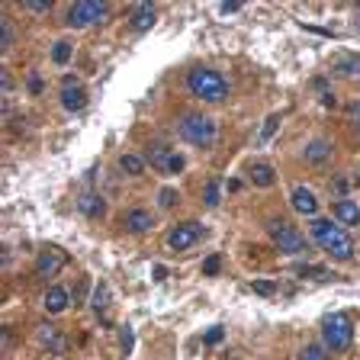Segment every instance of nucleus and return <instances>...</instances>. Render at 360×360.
Here are the masks:
<instances>
[{"mask_svg":"<svg viewBox=\"0 0 360 360\" xmlns=\"http://www.w3.org/2000/svg\"><path fill=\"white\" fill-rule=\"evenodd\" d=\"M312 238L322 245L332 258H338V260H351L354 258V241H351V235L338 225V222H332V219H312Z\"/></svg>","mask_w":360,"mask_h":360,"instance_id":"obj_1","label":"nucleus"},{"mask_svg":"<svg viewBox=\"0 0 360 360\" xmlns=\"http://www.w3.org/2000/svg\"><path fill=\"white\" fill-rule=\"evenodd\" d=\"M187 87L206 103H222L229 97V84L213 68H193V71L187 74Z\"/></svg>","mask_w":360,"mask_h":360,"instance_id":"obj_2","label":"nucleus"},{"mask_svg":"<svg viewBox=\"0 0 360 360\" xmlns=\"http://www.w3.org/2000/svg\"><path fill=\"white\" fill-rule=\"evenodd\" d=\"M177 132H180V139L196 145V148H209L219 139V126H216L206 113H187L184 120L177 122Z\"/></svg>","mask_w":360,"mask_h":360,"instance_id":"obj_3","label":"nucleus"},{"mask_svg":"<svg viewBox=\"0 0 360 360\" xmlns=\"http://www.w3.org/2000/svg\"><path fill=\"white\" fill-rule=\"evenodd\" d=\"M322 341H325V348H332V351L344 354L348 348H351V341H354L351 319H348L344 312L325 315V319H322Z\"/></svg>","mask_w":360,"mask_h":360,"instance_id":"obj_4","label":"nucleus"},{"mask_svg":"<svg viewBox=\"0 0 360 360\" xmlns=\"http://www.w3.org/2000/svg\"><path fill=\"white\" fill-rule=\"evenodd\" d=\"M267 235L283 254H299V251H305V238L293 229V225H290L287 219H270L267 222Z\"/></svg>","mask_w":360,"mask_h":360,"instance_id":"obj_5","label":"nucleus"},{"mask_svg":"<svg viewBox=\"0 0 360 360\" xmlns=\"http://www.w3.org/2000/svg\"><path fill=\"white\" fill-rule=\"evenodd\" d=\"M106 17V3L103 0H77L68 7V17L65 23L74 29H84V26H93V23H100Z\"/></svg>","mask_w":360,"mask_h":360,"instance_id":"obj_6","label":"nucleus"},{"mask_svg":"<svg viewBox=\"0 0 360 360\" xmlns=\"http://www.w3.org/2000/svg\"><path fill=\"white\" fill-rule=\"evenodd\" d=\"M203 235H206V229L200 222H177L174 229H171V235H167V245L174 251H187V248H193Z\"/></svg>","mask_w":360,"mask_h":360,"instance_id":"obj_7","label":"nucleus"},{"mask_svg":"<svg viewBox=\"0 0 360 360\" xmlns=\"http://www.w3.org/2000/svg\"><path fill=\"white\" fill-rule=\"evenodd\" d=\"M36 338H39V344H42L48 354H65V348H68L65 332H58L55 325H39Z\"/></svg>","mask_w":360,"mask_h":360,"instance_id":"obj_8","label":"nucleus"},{"mask_svg":"<svg viewBox=\"0 0 360 360\" xmlns=\"http://www.w3.org/2000/svg\"><path fill=\"white\" fill-rule=\"evenodd\" d=\"M155 17H158L155 3H151V0H142L139 7L132 10L129 23H132V29H135V32H148V29L155 26Z\"/></svg>","mask_w":360,"mask_h":360,"instance_id":"obj_9","label":"nucleus"},{"mask_svg":"<svg viewBox=\"0 0 360 360\" xmlns=\"http://www.w3.org/2000/svg\"><path fill=\"white\" fill-rule=\"evenodd\" d=\"M61 103H65V110L77 113L87 103V93H84V87L77 81H74V74H68L65 77V91H61Z\"/></svg>","mask_w":360,"mask_h":360,"instance_id":"obj_10","label":"nucleus"},{"mask_svg":"<svg viewBox=\"0 0 360 360\" xmlns=\"http://www.w3.org/2000/svg\"><path fill=\"white\" fill-rule=\"evenodd\" d=\"M290 203H293L296 213H299V216H309V219L319 213V200H315V193L309 190V187H296V190H293V200H290Z\"/></svg>","mask_w":360,"mask_h":360,"instance_id":"obj_11","label":"nucleus"},{"mask_svg":"<svg viewBox=\"0 0 360 360\" xmlns=\"http://www.w3.org/2000/svg\"><path fill=\"white\" fill-rule=\"evenodd\" d=\"M334 222H338V225H357L360 206L354 203V200H334Z\"/></svg>","mask_w":360,"mask_h":360,"instance_id":"obj_12","label":"nucleus"},{"mask_svg":"<svg viewBox=\"0 0 360 360\" xmlns=\"http://www.w3.org/2000/svg\"><path fill=\"white\" fill-rule=\"evenodd\" d=\"M248 177L254 187H270L274 180H277V171L267 164V161H254V164L248 167Z\"/></svg>","mask_w":360,"mask_h":360,"instance_id":"obj_13","label":"nucleus"},{"mask_svg":"<svg viewBox=\"0 0 360 360\" xmlns=\"http://www.w3.org/2000/svg\"><path fill=\"white\" fill-rule=\"evenodd\" d=\"M68 309V290L65 287H48V293H46V312L48 315H61Z\"/></svg>","mask_w":360,"mask_h":360,"instance_id":"obj_14","label":"nucleus"},{"mask_svg":"<svg viewBox=\"0 0 360 360\" xmlns=\"http://www.w3.org/2000/svg\"><path fill=\"white\" fill-rule=\"evenodd\" d=\"M328 158H332V142L328 139H315L305 145V161L309 164H325Z\"/></svg>","mask_w":360,"mask_h":360,"instance_id":"obj_15","label":"nucleus"},{"mask_svg":"<svg viewBox=\"0 0 360 360\" xmlns=\"http://www.w3.org/2000/svg\"><path fill=\"white\" fill-rule=\"evenodd\" d=\"M61 264H65V254H61V251H52V248H46L36 258V270H39V274H55Z\"/></svg>","mask_w":360,"mask_h":360,"instance_id":"obj_16","label":"nucleus"},{"mask_svg":"<svg viewBox=\"0 0 360 360\" xmlns=\"http://www.w3.org/2000/svg\"><path fill=\"white\" fill-rule=\"evenodd\" d=\"M103 196H97L93 190H87V193H81V200H77V209H81L84 216H91V219H97V216H103Z\"/></svg>","mask_w":360,"mask_h":360,"instance_id":"obj_17","label":"nucleus"},{"mask_svg":"<svg viewBox=\"0 0 360 360\" xmlns=\"http://www.w3.org/2000/svg\"><path fill=\"white\" fill-rule=\"evenodd\" d=\"M332 71L341 74V77H360V55H341V58H334Z\"/></svg>","mask_w":360,"mask_h":360,"instance_id":"obj_18","label":"nucleus"},{"mask_svg":"<svg viewBox=\"0 0 360 360\" xmlns=\"http://www.w3.org/2000/svg\"><path fill=\"white\" fill-rule=\"evenodd\" d=\"M145 155H135V151H126V155H120V167L126 171V174H132V177H139L142 171H145Z\"/></svg>","mask_w":360,"mask_h":360,"instance_id":"obj_19","label":"nucleus"},{"mask_svg":"<svg viewBox=\"0 0 360 360\" xmlns=\"http://www.w3.org/2000/svg\"><path fill=\"white\" fill-rule=\"evenodd\" d=\"M171 155H174V151H167L164 145H148L145 148V161H148V164H155V167H161V171H167Z\"/></svg>","mask_w":360,"mask_h":360,"instance_id":"obj_20","label":"nucleus"},{"mask_svg":"<svg viewBox=\"0 0 360 360\" xmlns=\"http://www.w3.org/2000/svg\"><path fill=\"white\" fill-rule=\"evenodd\" d=\"M126 229L129 231H148L151 229V216H148L145 209H132V213L126 216Z\"/></svg>","mask_w":360,"mask_h":360,"instance_id":"obj_21","label":"nucleus"},{"mask_svg":"<svg viewBox=\"0 0 360 360\" xmlns=\"http://www.w3.org/2000/svg\"><path fill=\"white\" fill-rule=\"evenodd\" d=\"M52 61H55V65H68V61H71V46H68V42H58V46L52 48Z\"/></svg>","mask_w":360,"mask_h":360,"instance_id":"obj_22","label":"nucleus"},{"mask_svg":"<svg viewBox=\"0 0 360 360\" xmlns=\"http://www.w3.org/2000/svg\"><path fill=\"white\" fill-rule=\"evenodd\" d=\"M296 360H328V354H325L322 348H319V344H305Z\"/></svg>","mask_w":360,"mask_h":360,"instance_id":"obj_23","label":"nucleus"},{"mask_svg":"<svg viewBox=\"0 0 360 360\" xmlns=\"http://www.w3.org/2000/svg\"><path fill=\"white\" fill-rule=\"evenodd\" d=\"M106 299H110V293H106V283H100V287H97V293H93V303H91V309L97 315L103 312V305H106Z\"/></svg>","mask_w":360,"mask_h":360,"instance_id":"obj_24","label":"nucleus"},{"mask_svg":"<svg viewBox=\"0 0 360 360\" xmlns=\"http://www.w3.org/2000/svg\"><path fill=\"white\" fill-rule=\"evenodd\" d=\"M203 200H206V206H219V184H216V180H209V184H206Z\"/></svg>","mask_w":360,"mask_h":360,"instance_id":"obj_25","label":"nucleus"},{"mask_svg":"<svg viewBox=\"0 0 360 360\" xmlns=\"http://www.w3.org/2000/svg\"><path fill=\"white\" fill-rule=\"evenodd\" d=\"M280 120H283V116H280V113H274V116H270L267 122H264V132H260V142H267L270 135H274V132H277V126H280Z\"/></svg>","mask_w":360,"mask_h":360,"instance_id":"obj_26","label":"nucleus"},{"mask_svg":"<svg viewBox=\"0 0 360 360\" xmlns=\"http://www.w3.org/2000/svg\"><path fill=\"white\" fill-rule=\"evenodd\" d=\"M222 338H225V328H222V325H216V328H209V332L203 334V341H206V344H219Z\"/></svg>","mask_w":360,"mask_h":360,"instance_id":"obj_27","label":"nucleus"},{"mask_svg":"<svg viewBox=\"0 0 360 360\" xmlns=\"http://www.w3.org/2000/svg\"><path fill=\"white\" fill-rule=\"evenodd\" d=\"M174 200H177V193H174V190H171V187H164V190L158 193V203L164 206V209H171V206H174Z\"/></svg>","mask_w":360,"mask_h":360,"instance_id":"obj_28","label":"nucleus"},{"mask_svg":"<svg viewBox=\"0 0 360 360\" xmlns=\"http://www.w3.org/2000/svg\"><path fill=\"white\" fill-rule=\"evenodd\" d=\"M120 334H122V354H129L132 344H135V334H132L129 325H126V328H120Z\"/></svg>","mask_w":360,"mask_h":360,"instance_id":"obj_29","label":"nucleus"},{"mask_svg":"<svg viewBox=\"0 0 360 360\" xmlns=\"http://www.w3.org/2000/svg\"><path fill=\"white\" fill-rule=\"evenodd\" d=\"M274 283L270 280H254V293H260V296H274Z\"/></svg>","mask_w":360,"mask_h":360,"instance_id":"obj_30","label":"nucleus"},{"mask_svg":"<svg viewBox=\"0 0 360 360\" xmlns=\"http://www.w3.org/2000/svg\"><path fill=\"white\" fill-rule=\"evenodd\" d=\"M167 171H171V174L184 171V155H171V161H167Z\"/></svg>","mask_w":360,"mask_h":360,"instance_id":"obj_31","label":"nucleus"},{"mask_svg":"<svg viewBox=\"0 0 360 360\" xmlns=\"http://www.w3.org/2000/svg\"><path fill=\"white\" fill-rule=\"evenodd\" d=\"M23 7H26V10H36V13H46V10L52 7V3H46V0H26Z\"/></svg>","mask_w":360,"mask_h":360,"instance_id":"obj_32","label":"nucleus"},{"mask_svg":"<svg viewBox=\"0 0 360 360\" xmlns=\"http://www.w3.org/2000/svg\"><path fill=\"white\" fill-rule=\"evenodd\" d=\"M334 196H341V200H348V196H344V193H348V180H344V177H334Z\"/></svg>","mask_w":360,"mask_h":360,"instance_id":"obj_33","label":"nucleus"},{"mask_svg":"<svg viewBox=\"0 0 360 360\" xmlns=\"http://www.w3.org/2000/svg\"><path fill=\"white\" fill-rule=\"evenodd\" d=\"M203 270H206V274H219V254H213V258L206 260Z\"/></svg>","mask_w":360,"mask_h":360,"instance_id":"obj_34","label":"nucleus"},{"mask_svg":"<svg viewBox=\"0 0 360 360\" xmlns=\"http://www.w3.org/2000/svg\"><path fill=\"white\" fill-rule=\"evenodd\" d=\"M348 113H351V120L360 126V100H354V103H348Z\"/></svg>","mask_w":360,"mask_h":360,"instance_id":"obj_35","label":"nucleus"},{"mask_svg":"<svg viewBox=\"0 0 360 360\" xmlns=\"http://www.w3.org/2000/svg\"><path fill=\"white\" fill-rule=\"evenodd\" d=\"M0 46H3V48L10 46V23H3V26H0Z\"/></svg>","mask_w":360,"mask_h":360,"instance_id":"obj_36","label":"nucleus"},{"mask_svg":"<svg viewBox=\"0 0 360 360\" xmlns=\"http://www.w3.org/2000/svg\"><path fill=\"white\" fill-rule=\"evenodd\" d=\"M29 91H32V93H42V81H39V74H32V81H29Z\"/></svg>","mask_w":360,"mask_h":360,"instance_id":"obj_37","label":"nucleus"},{"mask_svg":"<svg viewBox=\"0 0 360 360\" xmlns=\"http://www.w3.org/2000/svg\"><path fill=\"white\" fill-rule=\"evenodd\" d=\"M229 190H231V193H235V190H241V180H238V177H231V180H229Z\"/></svg>","mask_w":360,"mask_h":360,"instance_id":"obj_38","label":"nucleus"}]
</instances>
